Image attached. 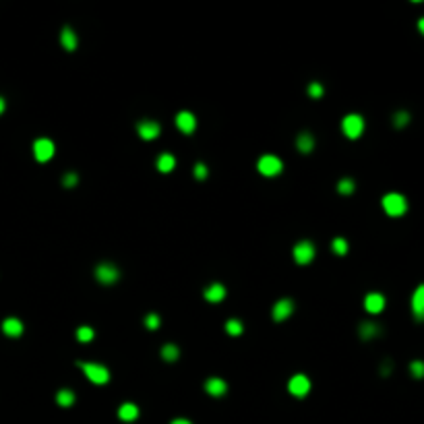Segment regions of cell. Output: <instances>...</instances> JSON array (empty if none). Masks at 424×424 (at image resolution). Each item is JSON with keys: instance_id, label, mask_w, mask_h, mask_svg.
I'll return each mask as SVG.
<instances>
[{"instance_id": "6da1fadb", "label": "cell", "mask_w": 424, "mask_h": 424, "mask_svg": "<svg viewBox=\"0 0 424 424\" xmlns=\"http://www.w3.org/2000/svg\"><path fill=\"white\" fill-rule=\"evenodd\" d=\"M383 209L391 217H401L405 211H408V201H405V197L399 195V193H387L383 197Z\"/></svg>"}, {"instance_id": "7a4b0ae2", "label": "cell", "mask_w": 424, "mask_h": 424, "mask_svg": "<svg viewBox=\"0 0 424 424\" xmlns=\"http://www.w3.org/2000/svg\"><path fill=\"white\" fill-rule=\"evenodd\" d=\"M81 370L87 375V379L95 385H106L110 381V370L104 364H95V362H79Z\"/></svg>"}, {"instance_id": "3957f363", "label": "cell", "mask_w": 424, "mask_h": 424, "mask_svg": "<svg viewBox=\"0 0 424 424\" xmlns=\"http://www.w3.org/2000/svg\"><path fill=\"white\" fill-rule=\"evenodd\" d=\"M342 130L348 139H358L364 132V118L360 114H348L342 122Z\"/></svg>"}, {"instance_id": "277c9868", "label": "cell", "mask_w": 424, "mask_h": 424, "mask_svg": "<svg viewBox=\"0 0 424 424\" xmlns=\"http://www.w3.org/2000/svg\"><path fill=\"white\" fill-rule=\"evenodd\" d=\"M257 168H259V172H261L263 176H277V174L281 172L284 166H281V160L275 158V156H263V158L259 160Z\"/></svg>"}, {"instance_id": "5b68a950", "label": "cell", "mask_w": 424, "mask_h": 424, "mask_svg": "<svg viewBox=\"0 0 424 424\" xmlns=\"http://www.w3.org/2000/svg\"><path fill=\"white\" fill-rule=\"evenodd\" d=\"M294 259L298 265H309L315 259V246L309 240H302L294 246Z\"/></svg>"}, {"instance_id": "8992f818", "label": "cell", "mask_w": 424, "mask_h": 424, "mask_svg": "<svg viewBox=\"0 0 424 424\" xmlns=\"http://www.w3.org/2000/svg\"><path fill=\"white\" fill-rule=\"evenodd\" d=\"M118 269L112 265V263H101V265H97V269H95V277H97V281H101L104 286H110V284H114V281H118Z\"/></svg>"}, {"instance_id": "52a82bcc", "label": "cell", "mask_w": 424, "mask_h": 424, "mask_svg": "<svg viewBox=\"0 0 424 424\" xmlns=\"http://www.w3.org/2000/svg\"><path fill=\"white\" fill-rule=\"evenodd\" d=\"M33 156H36L38 162H48L52 160L54 156V143L50 139H38L33 143Z\"/></svg>"}, {"instance_id": "ba28073f", "label": "cell", "mask_w": 424, "mask_h": 424, "mask_svg": "<svg viewBox=\"0 0 424 424\" xmlns=\"http://www.w3.org/2000/svg\"><path fill=\"white\" fill-rule=\"evenodd\" d=\"M288 391L296 397H304L309 391H311V381L304 377V375H294L288 383Z\"/></svg>"}, {"instance_id": "9c48e42d", "label": "cell", "mask_w": 424, "mask_h": 424, "mask_svg": "<svg viewBox=\"0 0 424 424\" xmlns=\"http://www.w3.org/2000/svg\"><path fill=\"white\" fill-rule=\"evenodd\" d=\"M412 313L416 321H424V284H420L412 294Z\"/></svg>"}, {"instance_id": "30bf717a", "label": "cell", "mask_w": 424, "mask_h": 424, "mask_svg": "<svg viewBox=\"0 0 424 424\" xmlns=\"http://www.w3.org/2000/svg\"><path fill=\"white\" fill-rule=\"evenodd\" d=\"M364 309H366L370 315H379V313L385 309V296L379 294V292H370V294H366V298H364Z\"/></svg>"}, {"instance_id": "8fae6325", "label": "cell", "mask_w": 424, "mask_h": 424, "mask_svg": "<svg viewBox=\"0 0 424 424\" xmlns=\"http://www.w3.org/2000/svg\"><path fill=\"white\" fill-rule=\"evenodd\" d=\"M176 126H178L184 134L195 132V128H197V118H195V114H191V112H178V116H176Z\"/></svg>"}, {"instance_id": "7c38bea8", "label": "cell", "mask_w": 424, "mask_h": 424, "mask_svg": "<svg viewBox=\"0 0 424 424\" xmlns=\"http://www.w3.org/2000/svg\"><path fill=\"white\" fill-rule=\"evenodd\" d=\"M294 313V302L290 298H281L273 304V319L275 321H284Z\"/></svg>"}, {"instance_id": "4fadbf2b", "label": "cell", "mask_w": 424, "mask_h": 424, "mask_svg": "<svg viewBox=\"0 0 424 424\" xmlns=\"http://www.w3.org/2000/svg\"><path fill=\"white\" fill-rule=\"evenodd\" d=\"M137 130H139V137L141 139L151 141V139H156L158 134L162 132V126L158 122H154V120H143V122H139Z\"/></svg>"}, {"instance_id": "5bb4252c", "label": "cell", "mask_w": 424, "mask_h": 424, "mask_svg": "<svg viewBox=\"0 0 424 424\" xmlns=\"http://www.w3.org/2000/svg\"><path fill=\"white\" fill-rule=\"evenodd\" d=\"M205 391L209 395H213V397H222L228 391V385H226V381L213 377V379H207L205 381Z\"/></svg>"}, {"instance_id": "9a60e30c", "label": "cell", "mask_w": 424, "mask_h": 424, "mask_svg": "<svg viewBox=\"0 0 424 424\" xmlns=\"http://www.w3.org/2000/svg\"><path fill=\"white\" fill-rule=\"evenodd\" d=\"M60 44H62V48H64V50H69V52H73V50L77 48V44H79L77 33H75L71 27H64V29L60 31Z\"/></svg>"}, {"instance_id": "2e32d148", "label": "cell", "mask_w": 424, "mask_h": 424, "mask_svg": "<svg viewBox=\"0 0 424 424\" xmlns=\"http://www.w3.org/2000/svg\"><path fill=\"white\" fill-rule=\"evenodd\" d=\"M226 298V288L222 284H211L205 290V300L209 302H222Z\"/></svg>"}, {"instance_id": "e0dca14e", "label": "cell", "mask_w": 424, "mask_h": 424, "mask_svg": "<svg viewBox=\"0 0 424 424\" xmlns=\"http://www.w3.org/2000/svg\"><path fill=\"white\" fill-rule=\"evenodd\" d=\"M3 331L9 335V337H19L23 333V323L19 319H7L5 323H3Z\"/></svg>"}, {"instance_id": "ac0fdd59", "label": "cell", "mask_w": 424, "mask_h": 424, "mask_svg": "<svg viewBox=\"0 0 424 424\" xmlns=\"http://www.w3.org/2000/svg\"><path fill=\"white\" fill-rule=\"evenodd\" d=\"M137 416H139V408L134 403H122L120 410H118V418L124 420V422H132Z\"/></svg>"}, {"instance_id": "d6986e66", "label": "cell", "mask_w": 424, "mask_h": 424, "mask_svg": "<svg viewBox=\"0 0 424 424\" xmlns=\"http://www.w3.org/2000/svg\"><path fill=\"white\" fill-rule=\"evenodd\" d=\"M296 145H298V149L302 151V154H311V151L315 149V139H313V134H311V132H300L298 139H296Z\"/></svg>"}, {"instance_id": "ffe728a7", "label": "cell", "mask_w": 424, "mask_h": 424, "mask_svg": "<svg viewBox=\"0 0 424 424\" xmlns=\"http://www.w3.org/2000/svg\"><path fill=\"white\" fill-rule=\"evenodd\" d=\"M358 333H360L362 339H372V337H377L381 333V327L377 323H368V321H366V323H360Z\"/></svg>"}, {"instance_id": "44dd1931", "label": "cell", "mask_w": 424, "mask_h": 424, "mask_svg": "<svg viewBox=\"0 0 424 424\" xmlns=\"http://www.w3.org/2000/svg\"><path fill=\"white\" fill-rule=\"evenodd\" d=\"M156 164H158L160 172H172L174 166H176V160H174V156H170V154H162Z\"/></svg>"}, {"instance_id": "7402d4cb", "label": "cell", "mask_w": 424, "mask_h": 424, "mask_svg": "<svg viewBox=\"0 0 424 424\" xmlns=\"http://www.w3.org/2000/svg\"><path fill=\"white\" fill-rule=\"evenodd\" d=\"M162 356H164V360L174 362V360H178L180 350H178V346H174V344H166V346L162 348Z\"/></svg>"}, {"instance_id": "603a6c76", "label": "cell", "mask_w": 424, "mask_h": 424, "mask_svg": "<svg viewBox=\"0 0 424 424\" xmlns=\"http://www.w3.org/2000/svg\"><path fill=\"white\" fill-rule=\"evenodd\" d=\"M56 401L60 403V405H73V401H75V393L71 391V389H62V391H58V395H56Z\"/></svg>"}, {"instance_id": "cb8c5ba5", "label": "cell", "mask_w": 424, "mask_h": 424, "mask_svg": "<svg viewBox=\"0 0 424 424\" xmlns=\"http://www.w3.org/2000/svg\"><path fill=\"white\" fill-rule=\"evenodd\" d=\"M408 122H410V112H405V110L395 112V116H393V126L395 128H403Z\"/></svg>"}, {"instance_id": "d4e9b609", "label": "cell", "mask_w": 424, "mask_h": 424, "mask_svg": "<svg viewBox=\"0 0 424 424\" xmlns=\"http://www.w3.org/2000/svg\"><path fill=\"white\" fill-rule=\"evenodd\" d=\"M226 331H228L230 335H240V333L244 331V327H242V323H240V321L230 319L228 323H226Z\"/></svg>"}, {"instance_id": "484cf974", "label": "cell", "mask_w": 424, "mask_h": 424, "mask_svg": "<svg viewBox=\"0 0 424 424\" xmlns=\"http://www.w3.org/2000/svg\"><path fill=\"white\" fill-rule=\"evenodd\" d=\"M93 337H95V331L91 327H79L77 329V339H79V342H91Z\"/></svg>"}, {"instance_id": "4316f807", "label": "cell", "mask_w": 424, "mask_h": 424, "mask_svg": "<svg viewBox=\"0 0 424 424\" xmlns=\"http://www.w3.org/2000/svg\"><path fill=\"white\" fill-rule=\"evenodd\" d=\"M337 191L342 193V195H350V193H354V180H352V178H344V180H339Z\"/></svg>"}, {"instance_id": "83f0119b", "label": "cell", "mask_w": 424, "mask_h": 424, "mask_svg": "<svg viewBox=\"0 0 424 424\" xmlns=\"http://www.w3.org/2000/svg\"><path fill=\"white\" fill-rule=\"evenodd\" d=\"M410 372L414 379H424V362L422 360H414L410 364Z\"/></svg>"}, {"instance_id": "f1b7e54d", "label": "cell", "mask_w": 424, "mask_h": 424, "mask_svg": "<svg viewBox=\"0 0 424 424\" xmlns=\"http://www.w3.org/2000/svg\"><path fill=\"white\" fill-rule=\"evenodd\" d=\"M331 248L335 250V254H346L348 252V242L344 238H335L333 244H331Z\"/></svg>"}, {"instance_id": "f546056e", "label": "cell", "mask_w": 424, "mask_h": 424, "mask_svg": "<svg viewBox=\"0 0 424 424\" xmlns=\"http://www.w3.org/2000/svg\"><path fill=\"white\" fill-rule=\"evenodd\" d=\"M309 95L311 97H321V95H323V85H321V83H311L309 85Z\"/></svg>"}, {"instance_id": "4dcf8cb0", "label": "cell", "mask_w": 424, "mask_h": 424, "mask_svg": "<svg viewBox=\"0 0 424 424\" xmlns=\"http://www.w3.org/2000/svg\"><path fill=\"white\" fill-rule=\"evenodd\" d=\"M145 325H147L149 329H158V327H160V317H158L156 313L147 315V319H145Z\"/></svg>"}, {"instance_id": "1f68e13d", "label": "cell", "mask_w": 424, "mask_h": 424, "mask_svg": "<svg viewBox=\"0 0 424 424\" xmlns=\"http://www.w3.org/2000/svg\"><path fill=\"white\" fill-rule=\"evenodd\" d=\"M195 178H199V180H205V178H207V168H205V164H197V166H195Z\"/></svg>"}, {"instance_id": "d6a6232c", "label": "cell", "mask_w": 424, "mask_h": 424, "mask_svg": "<svg viewBox=\"0 0 424 424\" xmlns=\"http://www.w3.org/2000/svg\"><path fill=\"white\" fill-rule=\"evenodd\" d=\"M77 182H79V176H77V174H66V176L62 178V184L69 186V189H71V186H75Z\"/></svg>"}, {"instance_id": "836d02e7", "label": "cell", "mask_w": 424, "mask_h": 424, "mask_svg": "<svg viewBox=\"0 0 424 424\" xmlns=\"http://www.w3.org/2000/svg\"><path fill=\"white\" fill-rule=\"evenodd\" d=\"M172 424H191V422L184 420V418H176V420H172Z\"/></svg>"}, {"instance_id": "e575fe53", "label": "cell", "mask_w": 424, "mask_h": 424, "mask_svg": "<svg viewBox=\"0 0 424 424\" xmlns=\"http://www.w3.org/2000/svg\"><path fill=\"white\" fill-rule=\"evenodd\" d=\"M418 29H420V33H422V36H424V17H422V19L418 21Z\"/></svg>"}, {"instance_id": "d590c367", "label": "cell", "mask_w": 424, "mask_h": 424, "mask_svg": "<svg viewBox=\"0 0 424 424\" xmlns=\"http://www.w3.org/2000/svg\"><path fill=\"white\" fill-rule=\"evenodd\" d=\"M3 112H5V99L0 97V114H3Z\"/></svg>"}]
</instances>
